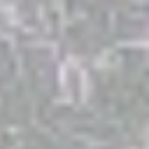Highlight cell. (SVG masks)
<instances>
[{
    "label": "cell",
    "mask_w": 149,
    "mask_h": 149,
    "mask_svg": "<svg viewBox=\"0 0 149 149\" xmlns=\"http://www.w3.org/2000/svg\"><path fill=\"white\" fill-rule=\"evenodd\" d=\"M61 88H63V95L72 102H79L86 95V72L72 58L65 61L61 68Z\"/></svg>",
    "instance_id": "obj_1"
}]
</instances>
